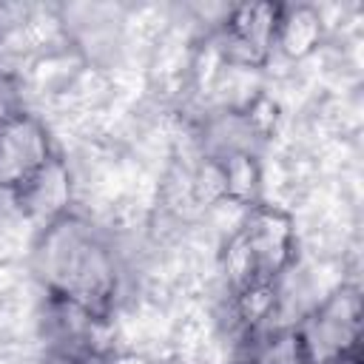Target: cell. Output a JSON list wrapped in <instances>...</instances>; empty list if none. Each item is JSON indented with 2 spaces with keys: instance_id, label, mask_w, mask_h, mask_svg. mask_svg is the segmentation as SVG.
<instances>
[{
  "instance_id": "cell-1",
  "label": "cell",
  "mask_w": 364,
  "mask_h": 364,
  "mask_svg": "<svg viewBox=\"0 0 364 364\" xmlns=\"http://www.w3.org/2000/svg\"><path fill=\"white\" fill-rule=\"evenodd\" d=\"M34 270L48 296L68 299L94 316H108L119 284L117 256L88 222L65 213L46 225L34 247Z\"/></svg>"
},
{
  "instance_id": "cell-2",
  "label": "cell",
  "mask_w": 364,
  "mask_h": 364,
  "mask_svg": "<svg viewBox=\"0 0 364 364\" xmlns=\"http://www.w3.org/2000/svg\"><path fill=\"white\" fill-rule=\"evenodd\" d=\"M296 333L310 364H333L358 358L361 338V296L358 287L341 284L324 301H316L299 321Z\"/></svg>"
},
{
  "instance_id": "cell-3",
  "label": "cell",
  "mask_w": 364,
  "mask_h": 364,
  "mask_svg": "<svg viewBox=\"0 0 364 364\" xmlns=\"http://www.w3.org/2000/svg\"><path fill=\"white\" fill-rule=\"evenodd\" d=\"M239 236L253 256L256 279L276 282L296 264V222L284 208L256 202L247 208Z\"/></svg>"
},
{
  "instance_id": "cell-4",
  "label": "cell",
  "mask_w": 364,
  "mask_h": 364,
  "mask_svg": "<svg viewBox=\"0 0 364 364\" xmlns=\"http://www.w3.org/2000/svg\"><path fill=\"white\" fill-rule=\"evenodd\" d=\"M54 156L48 128L40 117L23 111L0 125V191H20Z\"/></svg>"
},
{
  "instance_id": "cell-5",
  "label": "cell",
  "mask_w": 364,
  "mask_h": 364,
  "mask_svg": "<svg viewBox=\"0 0 364 364\" xmlns=\"http://www.w3.org/2000/svg\"><path fill=\"white\" fill-rule=\"evenodd\" d=\"M11 199L23 216L40 222L43 228L65 216L71 205V171L63 156L54 154L20 191L11 193Z\"/></svg>"
},
{
  "instance_id": "cell-6",
  "label": "cell",
  "mask_w": 364,
  "mask_h": 364,
  "mask_svg": "<svg viewBox=\"0 0 364 364\" xmlns=\"http://www.w3.org/2000/svg\"><path fill=\"white\" fill-rule=\"evenodd\" d=\"M321 40H324V17L316 6H310V3L279 6L273 51L299 63V60L310 57L321 46Z\"/></svg>"
},
{
  "instance_id": "cell-7",
  "label": "cell",
  "mask_w": 364,
  "mask_h": 364,
  "mask_svg": "<svg viewBox=\"0 0 364 364\" xmlns=\"http://www.w3.org/2000/svg\"><path fill=\"white\" fill-rule=\"evenodd\" d=\"M225 179V199L242 208H253L262 193V168L256 154H233L219 159Z\"/></svg>"
},
{
  "instance_id": "cell-8",
  "label": "cell",
  "mask_w": 364,
  "mask_h": 364,
  "mask_svg": "<svg viewBox=\"0 0 364 364\" xmlns=\"http://www.w3.org/2000/svg\"><path fill=\"white\" fill-rule=\"evenodd\" d=\"M23 114V91H20V82L9 74V71H0V125L20 117Z\"/></svg>"
},
{
  "instance_id": "cell-9",
  "label": "cell",
  "mask_w": 364,
  "mask_h": 364,
  "mask_svg": "<svg viewBox=\"0 0 364 364\" xmlns=\"http://www.w3.org/2000/svg\"><path fill=\"white\" fill-rule=\"evenodd\" d=\"M100 364H154L145 353H136V350H111L102 355Z\"/></svg>"
},
{
  "instance_id": "cell-10",
  "label": "cell",
  "mask_w": 364,
  "mask_h": 364,
  "mask_svg": "<svg viewBox=\"0 0 364 364\" xmlns=\"http://www.w3.org/2000/svg\"><path fill=\"white\" fill-rule=\"evenodd\" d=\"M40 364H100V361L82 358V355H74V353H63V350H51Z\"/></svg>"
}]
</instances>
